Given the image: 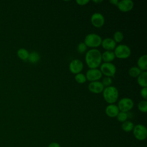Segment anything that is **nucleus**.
<instances>
[{"label":"nucleus","mask_w":147,"mask_h":147,"mask_svg":"<svg viewBox=\"0 0 147 147\" xmlns=\"http://www.w3.org/2000/svg\"><path fill=\"white\" fill-rule=\"evenodd\" d=\"M142 71H141V69L136 66L134 67H131V68H129L128 73L129 75L133 78H137L138 76L141 74Z\"/></svg>","instance_id":"nucleus-21"},{"label":"nucleus","mask_w":147,"mask_h":147,"mask_svg":"<svg viewBox=\"0 0 147 147\" xmlns=\"http://www.w3.org/2000/svg\"><path fill=\"white\" fill-rule=\"evenodd\" d=\"M102 94L105 100L109 104H114L118 100L119 96L118 89L111 86L104 88Z\"/></svg>","instance_id":"nucleus-2"},{"label":"nucleus","mask_w":147,"mask_h":147,"mask_svg":"<svg viewBox=\"0 0 147 147\" xmlns=\"http://www.w3.org/2000/svg\"><path fill=\"white\" fill-rule=\"evenodd\" d=\"M117 106L120 111L127 113L133 108L134 102L130 98H123L119 100Z\"/></svg>","instance_id":"nucleus-7"},{"label":"nucleus","mask_w":147,"mask_h":147,"mask_svg":"<svg viewBox=\"0 0 147 147\" xmlns=\"http://www.w3.org/2000/svg\"><path fill=\"white\" fill-rule=\"evenodd\" d=\"M132 131L134 137L138 141H144L147 137V129L144 125L138 124L135 125Z\"/></svg>","instance_id":"nucleus-5"},{"label":"nucleus","mask_w":147,"mask_h":147,"mask_svg":"<svg viewBox=\"0 0 147 147\" xmlns=\"http://www.w3.org/2000/svg\"><path fill=\"white\" fill-rule=\"evenodd\" d=\"M77 50L79 53H83L87 50V46L86 45L84 42H80L78 45Z\"/></svg>","instance_id":"nucleus-27"},{"label":"nucleus","mask_w":147,"mask_h":147,"mask_svg":"<svg viewBox=\"0 0 147 147\" xmlns=\"http://www.w3.org/2000/svg\"><path fill=\"white\" fill-rule=\"evenodd\" d=\"M117 6L120 11L128 12L133 8L134 2L131 0H122L118 1Z\"/></svg>","instance_id":"nucleus-11"},{"label":"nucleus","mask_w":147,"mask_h":147,"mask_svg":"<svg viewBox=\"0 0 147 147\" xmlns=\"http://www.w3.org/2000/svg\"><path fill=\"white\" fill-rule=\"evenodd\" d=\"M134 125L130 121H126L122 123L121 128L125 132H130L133 130Z\"/></svg>","instance_id":"nucleus-19"},{"label":"nucleus","mask_w":147,"mask_h":147,"mask_svg":"<svg viewBox=\"0 0 147 147\" xmlns=\"http://www.w3.org/2000/svg\"><path fill=\"white\" fill-rule=\"evenodd\" d=\"M102 53L96 48L88 51L85 55V61L90 69H96L102 63Z\"/></svg>","instance_id":"nucleus-1"},{"label":"nucleus","mask_w":147,"mask_h":147,"mask_svg":"<svg viewBox=\"0 0 147 147\" xmlns=\"http://www.w3.org/2000/svg\"><path fill=\"white\" fill-rule=\"evenodd\" d=\"M116 67L112 63H103L100 64V71L107 77L114 76L116 72Z\"/></svg>","instance_id":"nucleus-6"},{"label":"nucleus","mask_w":147,"mask_h":147,"mask_svg":"<svg viewBox=\"0 0 147 147\" xmlns=\"http://www.w3.org/2000/svg\"><path fill=\"white\" fill-rule=\"evenodd\" d=\"M48 147H61V146L60 145V144L59 143L53 142H51V144H49Z\"/></svg>","instance_id":"nucleus-30"},{"label":"nucleus","mask_w":147,"mask_h":147,"mask_svg":"<svg viewBox=\"0 0 147 147\" xmlns=\"http://www.w3.org/2000/svg\"><path fill=\"white\" fill-rule=\"evenodd\" d=\"M138 109L142 113H146L147 111V101L146 100L140 101L138 104Z\"/></svg>","instance_id":"nucleus-25"},{"label":"nucleus","mask_w":147,"mask_h":147,"mask_svg":"<svg viewBox=\"0 0 147 147\" xmlns=\"http://www.w3.org/2000/svg\"><path fill=\"white\" fill-rule=\"evenodd\" d=\"M101 45L105 50L112 51L116 47V42L113 38H106L102 40Z\"/></svg>","instance_id":"nucleus-14"},{"label":"nucleus","mask_w":147,"mask_h":147,"mask_svg":"<svg viewBox=\"0 0 147 147\" xmlns=\"http://www.w3.org/2000/svg\"><path fill=\"white\" fill-rule=\"evenodd\" d=\"M86 79L90 82H95V81H98L102 76V74L100 72V69H98L97 68L96 69H89L87 72L86 74Z\"/></svg>","instance_id":"nucleus-8"},{"label":"nucleus","mask_w":147,"mask_h":147,"mask_svg":"<svg viewBox=\"0 0 147 147\" xmlns=\"http://www.w3.org/2000/svg\"><path fill=\"white\" fill-rule=\"evenodd\" d=\"M83 68V62L79 59L72 60L69 64V69L72 74H78L81 72Z\"/></svg>","instance_id":"nucleus-9"},{"label":"nucleus","mask_w":147,"mask_h":147,"mask_svg":"<svg viewBox=\"0 0 147 147\" xmlns=\"http://www.w3.org/2000/svg\"><path fill=\"white\" fill-rule=\"evenodd\" d=\"M113 82V80H112V79L110 78V77H107V76H105V78H103L102 79V84L103 85L104 87H109V86H110V85Z\"/></svg>","instance_id":"nucleus-26"},{"label":"nucleus","mask_w":147,"mask_h":147,"mask_svg":"<svg viewBox=\"0 0 147 147\" xmlns=\"http://www.w3.org/2000/svg\"><path fill=\"white\" fill-rule=\"evenodd\" d=\"M123 39V34L121 31H117L113 35V40L117 42H121Z\"/></svg>","instance_id":"nucleus-22"},{"label":"nucleus","mask_w":147,"mask_h":147,"mask_svg":"<svg viewBox=\"0 0 147 147\" xmlns=\"http://www.w3.org/2000/svg\"><path fill=\"white\" fill-rule=\"evenodd\" d=\"M102 41L101 37L95 33H90L84 38V44L87 47H90L92 49L99 47L101 45Z\"/></svg>","instance_id":"nucleus-3"},{"label":"nucleus","mask_w":147,"mask_h":147,"mask_svg":"<svg viewBox=\"0 0 147 147\" xmlns=\"http://www.w3.org/2000/svg\"><path fill=\"white\" fill-rule=\"evenodd\" d=\"M137 83L141 87H147V72L142 71L137 77Z\"/></svg>","instance_id":"nucleus-17"},{"label":"nucleus","mask_w":147,"mask_h":147,"mask_svg":"<svg viewBox=\"0 0 147 147\" xmlns=\"http://www.w3.org/2000/svg\"><path fill=\"white\" fill-rule=\"evenodd\" d=\"M115 56L114 52L110 51H106L102 54V60L104 61L105 63H111Z\"/></svg>","instance_id":"nucleus-16"},{"label":"nucleus","mask_w":147,"mask_h":147,"mask_svg":"<svg viewBox=\"0 0 147 147\" xmlns=\"http://www.w3.org/2000/svg\"><path fill=\"white\" fill-rule=\"evenodd\" d=\"M137 65L141 71H146L147 69V56L146 55H142L139 57L137 62Z\"/></svg>","instance_id":"nucleus-15"},{"label":"nucleus","mask_w":147,"mask_h":147,"mask_svg":"<svg viewBox=\"0 0 147 147\" xmlns=\"http://www.w3.org/2000/svg\"><path fill=\"white\" fill-rule=\"evenodd\" d=\"M75 80L77 83H78L79 84L84 83L87 80L85 75H84L82 73H79V74L75 75Z\"/></svg>","instance_id":"nucleus-23"},{"label":"nucleus","mask_w":147,"mask_h":147,"mask_svg":"<svg viewBox=\"0 0 147 147\" xmlns=\"http://www.w3.org/2000/svg\"><path fill=\"white\" fill-rule=\"evenodd\" d=\"M119 110L117 105L114 104H110L106 106L105 109L106 114L110 118H115L117 116Z\"/></svg>","instance_id":"nucleus-13"},{"label":"nucleus","mask_w":147,"mask_h":147,"mask_svg":"<svg viewBox=\"0 0 147 147\" xmlns=\"http://www.w3.org/2000/svg\"><path fill=\"white\" fill-rule=\"evenodd\" d=\"M116 117L119 122L123 123L125 121H127V119L128 118V114L127 113L119 111Z\"/></svg>","instance_id":"nucleus-24"},{"label":"nucleus","mask_w":147,"mask_h":147,"mask_svg":"<svg viewBox=\"0 0 147 147\" xmlns=\"http://www.w3.org/2000/svg\"><path fill=\"white\" fill-rule=\"evenodd\" d=\"M140 94L141 96L145 99L146 100L147 98V87H143L141 88L140 91Z\"/></svg>","instance_id":"nucleus-28"},{"label":"nucleus","mask_w":147,"mask_h":147,"mask_svg":"<svg viewBox=\"0 0 147 147\" xmlns=\"http://www.w3.org/2000/svg\"><path fill=\"white\" fill-rule=\"evenodd\" d=\"M109 2L110 3H111L112 5L117 6L118 3V0H111V1H109Z\"/></svg>","instance_id":"nucleus-31"},{"label":"nucleus","mask_w":147,"mask_h":147,"mask_svg":"<svg viewBox=\"0 0 147 147\" xmlns=\"http://www.w3.org/2000/svg\"><path fill=\"white\" fill-rule=\"evenodd\" d=\"M105 17L100 13H94L91 17V22L95 28H101L105 24Z\"/></svg>","instance_id":"nucleus-10"},{"label":"nucleus","mask_w":147,"mask_h":147,"mask_svg":"<svg viewBox=\"0 0 147 147\" xmlns=\"http://www.w3.org/2000/svg\"><path fill=\"white\" fill-rule=\"evenodd\" d=\"M104 86L101 83V82L99 81H95V82H91L89 83L88 86V88L89 91L94 94H100L102 92Z\"/></svg>","instance_id":"nucleus-12"},{"label":"nucleus","mask_w":147,"mask_h":147,"mask_svg":"<svg viewBox=\"0 0 147 147\" xmlns=\"http://www.w3.org/2000/svg\"><path fill=\"white\" fill-rule=\"evenodd\" d=\"M40 59V56L38 53H37V52L33 51L29 53V55L28 60L30 63L32 64H35L39 61Z\"/></svg>","instance_id":"nucleus-20"},{"label":"nucleus","mask_w":147,"mask_h":147,"mask_svg":"<svg viewBox=\"0 0 147 147\" xmlns=\"http://www.w3.org/2000/svg\"><path fill=\"white\" fill-rule=\"evenodd\" d=\"M17 55L20 59L26 60L29 57V52L25 48H20L17 52Z\"/></svg>","instance_id":"nucleus-18"},{"label":"nucleus","mask_w":147,"mask_h":147,"mask_svg":"<svg viewBox=\"0 0 147 147\" xmlns=\"http://www.w3.org/2000/svg\"><path fill=\"white\" fill-rule=\"evenodd\" d=\"M92 2H94V3H100V2H102V1H101V0H99V1H92Z\"/></svg>","instance_id":"nucleus-32"},{"label":"nucleus","mask_w":147,"mask_h":147,"mask_svg":"<svg viewBox=\"0 0 147 147\" xmlns=\"http://www.w3.org/2000/svg\"><path fill=\"white\" fill-rule=\"evenodd\" d=\"M90 2L89 0H77L76 1V2L77 4L80 6H84L87 5Z\"/></svg>","instance_id":"nucleus-29"},{"label":"nucleus","mask_w":147,"mask_h":147,"mask_svg":"<svg viewBox=\"0 0 147 147\" xmlns=\"http://www.w3.org/2000/svg\"><path fill=\"white\" fill-rule=\"evenodd\" d=\"M115 56L118 59H125L128 58L131 55V49L125 44H119L114 49Z\"/></svg>","instance_id":"nucleus-4"}]
</instances>
